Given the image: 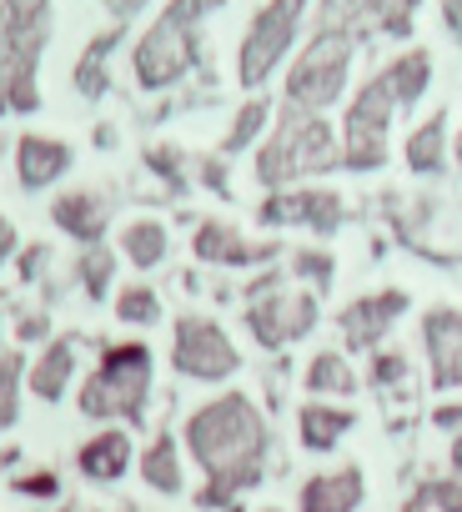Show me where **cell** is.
Here are the masks:
<instances>
[{
    "label": "cell",
    "instance_id": "21",
    "mask_svg": "<svg viewBox=\"0 0 462 512\" xmlns=\"http://www.w3.org/2000/svg\"><path fill=\"white\" fill-rule=\"evenodd\" d=\"M71 372H76V337H56L31 367V392L41 402H61L71 387Z\"/></svg>",
    "mask_w": 462,
    "mask_h": 512
},
{
    "label": "cell",
    "instance_id": "13",
    "mask_svg": "<svg viewBox=\"0 0 462 512\" xmlns=\"http://www.w3.org/2000/svg\"><path fill=\"white\" fill-rule=\"evenodd\" d=\"M191 251L201 256V262H211V267H257V262H272L282 246L277 241H247L237 226H226V221H201L196 236H191Z\"/></svg>",
    "mask_w": 462,
    "mask_h": 512
},
{
    "label": "cell",
    "instance_id": "7",
    "mask_svg": "<svg viewBox=\"0 0 462 512\" xmlns=\"http://www.w3.org/2000/svg\"><path fill=\"white\" fill-rule=\"evenodd\" d=\"M392 116H397V101H392L387 81L372 76V81L352 96L347 121H342V166H347V171H377V166L387 161Z\"/></svg>",
    "mask_w": 462,
    "mask_h": 512
},
{
    "label": "cell",
    "instance_id": "27",
    "mask_svg": "<svg viewBox=\"0 0 462 512\" xmlns=\"http://www.w3.org/2000/svg\"><path fill=\"white\" fill-rule=\"evenodd\" d=\"M267 116H272V106H267L262 96H252V101L237 111V121H231V131H226V141H221V156H237V151H247V146L262 136Z\"/></svg>",
    "mask_w": 462,
    "mask_h": 512
},
{
    "label": "cell",
    "instance_id": "26",
    "mask_svg": "<svg viewBox=\"0 0 462 512\" xmlns=\"http://www.w3.org/2000/svg\"><path fill=\"white\" fill-rule=\"evenodd\" d=\"M121 41V31H106L101 41H91L86 46V56H81V66H76V91L81 96H106V56H111V46Z\"/></svg>",
    "mask_w": 462,
    "mask_h": 512
},
{
    "label": "cell",
    "instance_id": "33",
    "mask_svg": "<svg viewBox=\"0 0 462 512\" xmlns=\"http://www.w3.org/2000/svg\"><path fill=\"white\" fill-rule=\"evenodd\" d=\"M146 166H151L156 176H166L171 191L186 186V176H181V151H171V146H151V151H146Z\"/></svg>",
    "mask_w": 462,
    "mask_h": 512
},
{
    "label": "cell",
    "instance_id": "34",
    "mask_svg": "<svg viewBox=\"0 0 462 512\" xmlns=\"http://www.w3.org/2000/svg\"><path fill=\"white\" fill-rule=\"evenodd\" d=\"M16 492H21V497H56V492H61V477H56L51 467H41V472L16 477Z\"/></svg>",
    "mask_w": 462,
    "mask_h": 512
},
{
    "label": "cell",
    "instance_id": "15",
    "mask_svg": "<svg viewBox=\"0 0 462 512\" xmlns=\"http://www.w3.org/2000/svg\"><path fill=\"white\" fill-rule=\"evenodd\" d=\"M66 171H71V146L66 141H56V136H21L16 141V176H21L26 191L56 186Z\"/></svg>",
    "mask_w": 462,
    "mask_h": 512
},
{
    "label": "cell",
    "instance_id": "8",
    "mask_svg": "<svg viewBox=\"0 0 462 512\" xmlns=\"http://www.w3.org/2000/svg\"><path fill=\"white\" fill-rule=\"evenodd\" d=\"M171 367L191 382H226L242 372V352L211 317H176L171 332Z\"/></svg>",
    "mask_w": 462,
    "mask_h": 512
},
{
    "label": "cell",
    "instance_id": "35",
    "mask_svg": "<svg viewBox=\"0 0 462 512\" xmlns=\"http://www.w3.org/2000/svg\"><path fill=\"white\" fill-rule=\"evenodd\" d=\"M46 262H51V246H26L21 251V282H36L46 272Z\"/></svg>",
    "mask_w": 462,
    "mask_h": 512
},
{
    "label": "cell",
    "instance_id": "39",
    "mask_svg": "<svg viewBox=\"0 0 462 512\" xmlns=\"http://www.w3.org/2000/svg\"><path fill=\"white\" fill-rule=\"evenodd\" d=\"M201 181L216 186V191H226V166H221V161H206V166H201Z\"/></svg>",
    "mask_w": 462,
    "mask_h": 512
},
{
    "label": "cell",
    "instance_id": "23",
    "mask_svg": "<svg viewBox=\"0 0 462 512\" xmlns=\"http://www.w3.org/2000/svg\"><path fill=\"white\" fill-rule=\"evenodd\" d=\"M302 382H307L312 397H352L357 392V372H352V362L342 352H317L307 362V377Z\"/></svg>",
    "mask_w": 462,
    "mask_h": 512
},
{
    "label": "cell",
    "instance_id": "25",
    "mask_svg": "<svg viewBox=\"0 0 462 512\" xmlns=\"http://www.w3.org/2000/svg\"><path fill=\"white\" fill-rule=\"evenodd\" d=\"M76 277H81V287H86L91 302H106V297H111V277H116V251L101 246V241L86 246L81 262H76Z\"/></svg>",
    "mask_w": 462,
    "mask_h": 512
},
{
    "label": "cell",
    "instance_id": "19",
    "mask_svg": "<svg viewBox=\"0 0 462 512\" xmlns=\"http://www.w3.org/2000/svg\"><path fill=\"white\" fill-rule=\"evenodd\" d=\"M352 427H357V412L352 407H337V402H307L297 412V437H302L307 452H332Z\"/></svg>",
    "mask_w": 462,
    "mask_h": 512
},
{
    "label": "cell",
    "instance_id": "12",
    "mask_svg": "<svg viewBox=\"0 0 462 512\" xmlns=\"http://www.w3.org/2000/svg\"><path fill=\"white\" fill-rule=\"evenodd\" d=\"M422 347H427V362H432V387L437 392L462 387V312L457 307H427Z\"/></svg>",
    "mask_w": 462,
    "mask_h": 512
},
{
    "label": "cell",
    "instance_id": "42",
    "mask_svg": "<svg viewBox=\"0 0 462 512\" xmlns=\"http://www.w3.org/2000/svg\"><path fill=\"white\" fill-rule=\"evenodd\" d=\"M226 512H247V507H242V502H231V507H226Z\"/></svg>",
    "mask_w": 462,
    "mask_h": 512
},
{
    "label": "cell",
    "instance_id": "11",
    "mask_svg": "<svg viewBox=\"0 0 462 512\" xmlns=\"http://www.w3.org/2000/svg\"><path fill=\"white\" fill-rule=\"evenodd\" d=\"M407 307H412V297H407L402 287H387V292L357 297V302L337 317V322H342L347 347H352V352H372V347L397 327V317H407Z\"/></svg>",
    "mask_w": 462,
    "mask_h": 512
},
{
    "label": "cell",
    "instance_id": "29",
    "mask_svg": "<svg viewBox=\"0 0 462 512\" xmlns=\"http://www.w3.org/2000/svg\"><path fill=\"white\" fill-rule=\"evenodd\" d=\"M422 0H377V31L382 36H412V16H417Z\"/></svg>",
    "mask_w": 462,
    "mask_h": 512
},
{
    "label": "cell",
    "instance_id": "3",
    "mask_svg": "<svg viewBox=\"0 0 462 512\" xmlns=\"http://www.w3.org/2000/svg\"><path fill=\"white\" fill-rule=\"evenodd\" d=\"M216 6H221V0H171L166 16L131 51V71H136V86L141 91H166V86H176L196 66V56H201L196 26Z\"/></svg>",
    "mask_w": 462,
    "mask_h": 512
},
{
    "label": "cell",
    "instance_id": "37",
    "mask_svg": "<svg viewBox=\"0 0 462 512\" xmlns=\"http://www.w3.org/2000/svg\"><path fill=\"white\" fill-rule=\"evenodd\" d=\"M442 26L447 36H462V0H442Z\"/></svg>",
    "mask_w": 462,
    "mask_h": 512
},
{
    "label": "cell",
    "instance_id": "44",
    "mask_svg": "<svg viewBox=\"0 0 462 512\" xmlns=\"http://www.w3.org/2000/svg\"><path fill=\"white\" fill-rule=\"evenodd\" d=\"M267 512H282V507H267Z\"/></svg>",
    "mask_w": 462,
    "mask_h": 512
},
{
    "label": "cell",
    "instance_id": "24",
    "mask_svg": "<svg viewBox=\"0 0 462 512\" xmlns=\"http://www.w3.org/2000/svg\"><path fill=\"white\" fill-rule=\"evenodd\" d=\"M141 477H146V487L161 492V497H176V492H181V452H176V437L161 432V437L141 452Z\"/></svg>",
    "mask_w": 462,
    "mask_h": 512
},
{
    "label": "cell",
    "instance_id": "2",
    "mask_svg": "<svg viewBox=\"0 0 462 512\" xmlns=\"http://www.w3.org/2000/svg\"><path fill=\"white\" fill-rule=\"evenodd\" d=\"M332 166H342V141H337V131H332L322 116L292 111V106L282 111L272 141L257 151V181H262L267 191H287V186H297V181H307V176H322V171H332Z\"/></svg>",
    "mask_w": 462,
    "mask_h": 512
},
{
    "label": "cell",
    "instance_id": "5",
    "mask_svg": "<svg viewBox=\"0 0 462 512\" xmlns=\"http://www.w3.org/2000/svg\"><path fill=\"white\" fill-rule=\"evenodd\" d=\"M352 51H357L352 36L317 31V36L307 41V51L297 56L292 76H287V106H292V111H312V116H322L327 106H337V96L347 91Z\"/></svg>",
    "mask_w": 462,
    "mask_h": 512
},
{
    "label": "cell",
    "instance_id": "20",
    "mask_svg": "<svg viewBox=\"0 0 462 512\" xmlns=\"http://www.w3.org/2000/svg\"><path fill=\"white\" fill-rule=\"evenodd\" d=\"M377 76L387 81L397 111H412V106L427 96V86H432V56H427L422 46H417V51H402V56H397L392 66H382Z\"/></svg>",
    "mask_w": 462,
    "mask_h": 512
},
{
    "label": "cell",
    "instance_id": "38",
    "mask_svg": "<svg viewBox=\"0 0 462 512\" xmlns=\"http://www.w3.org/2000/svg\"><path fill=\"white\" fill-rule=\"evenodd\" d=\"M11 256H16V226H11L6 216H0V267H6Z\"/></svg>",
    "mask_w": 462,
    "mask_h": 512
},
{
    "label": "cell",
    "instance_id": "14",
    "mask_svg": "<svg viewBox=\"0 0 462 512\" xmlns=\"http://www.w3.org/2000/svg\"><path fill=\"white\" fill-rule=\"evenodd\" d=\"M362 497H367V477H362L357 462H347V467H337V472L307 477L297 507H302V512H357Z\"/></svg>",
    "mask_w": 462,
    "mask_h": 512
},
{
    "label": "cell",
    "instance_id": "18",
    "mask_svg": "<svg viewBox=\"0 0 462 512\" xmlns=\"http://www.w3.org/2000/svg\"><path fill=\"white\" fill-rule=\"evenodd\" d=\"M402 156H407V171H412V176H442V171H447V156H452V141H447V111H432L422 126H412Z\"/></svg>",
    "mask_w": 462,
    "mask_h": 512
},
{
    "label": "cell",
    "instance_id": "22",
    "mask_svg": "<svg viewBox=\"0 0 462 512\" xmlns=\"http://www.w3.org/2000/svg\"><path fill=\"white\" fill-rule=\"evenodd\" d=\"M166 246H171V236H166V226L156 216H136V221L121 226V256H126L136 272L161 267L166 262Z\"/></svg>",
    "mask_w": 462,
    "mask_h": 512
},
{
    "label": "cell",
    "instance_id": "40",
    "mask_svg": "<svg viewBox=\"0 0 462 512\" xmlns=\"http://www.w3.org/2000/svg\"><path fill=\"white\" fill-rule=\"evenodd\" d=\"M432 422H437V427H462V407H437Z\"/></svg>",
    "mask_w": 462,
    "mask_h": 512
},
{
    "label": "cell",
    "instance_id": "10",
    "mask_svg": "<svg viewBox=\"0 0 462 512\" xmlns=\"http://www.w3.org/2000/svg\"><path fill=\"white\" fill-rule=\"evenodd\" d=\"M342 196L332 186H287V191H272L262 206H257V221L262 226H307L317 236H332L342 226Z\"/></svg>",
    "mask_w": 462,
    "mask_h": 512
},
{
    "label": "cell",
    "instance_id": "28",
    "mask_svg": "<svg viewBox=\"0 0 462 512\" xmlns=\"http://www.w3.org/2000/svg\"><path fill=\"white\" fill-rule=\"evenodd\" d=\"M116 317L131 322V327H151V322H161V297L146 282H131V287L116 292Z\"/></svg>",
    "mask_w": 462,
    "mask_h": 512
},
{
    "label": "cell",
    "instance_id": "6",
    "mask_svg": "<svg viewBox=\"0 0 462 512\" xmlns=\"http://www.w3.org/2000/svg\"><path fill=\"white\" fill-rule=\"evenodd\" d=\"M302 16H307V0H267V6L252 16V26L242 36V51H237V81L247 91L267 86V76L282 66V56L297 41Z\"/></svg>",
    "mask_w": 462,
    "mask_h": 512
},
{
    "label": "cell",
    "instance_id": "36",
    "mask_svg": "<svg viewBox=\"0 0 462 512\" xmlns=\"http://www.w3.org/2000/svg\"><path fill=\"white\" fill-rule=\"evenodd\" d=\"M46 332H51V317H46V312H26V317L16 322V337H21V342H41Z\"/></svg>",
    "mask_w": 462,
    "mask_h": 512
},
{
    "label": "cell",
    "instance_id": "32",
    "mask_svg": "<svg viewBox=\"0 0 462 512\" xmlns=\"http://www.w3.org/2000/svg\"><path fill=\"white\" fill-rule=\"evenodd\" d=\"M417 502H432L437 512H462V482H457V477H437V482L422 487Z\"/></svg>",
    "mask_w": 462,
    "mask_h": 512
},
{
    "label": "cell",
    "instance_id": "30",
    "mask_svg": "<svg viewBox=\"0 0 462 512\" xmlns=\"http://www.w3.org/2000/svg\"><path fill=\"white\" fill-rule=\"evenodd\" d=\"M407 372H412L407 352L387 347V352H377V357H372V367H367V382H372V387H402V382H407Z\"/></svg>",
    "mask_w": 462,
    "mask_h": 512
},
{
    "label": "cell",
    "instance_id": "43",
    "mask_svg": "<svg viewBox=\"0 0 462 512\" xmlns=\"http://www.w3.org/2000/svg\"><path fill=\"white\" fill-rule=\"evenodd\" d=\"M407 512H422V507H417V502H412V507H407Z\"/></svg>",
    "mask_w": 462,
    "mask_h": 512
},
{
    "label": "cell",
    "instance_id": "9",
    "mask_svg": "<svg viewBox=\"0 0 462 512\" xmlns=\"http://www.w3.org/2000/svg\"><path fill=\"white\" fill-rule=\"evenodd\" d=\"M312 327H317V297L312 292L277 287V292H262V297L247 302V332L267 352H282V347L302 342Z\"/></svg>",
    "mask_w": 462,
    "mask_h": 512
},
{
    "label": "cell",
    "instance_id": "1",
    "mask_svg": "<svg viewBox=\"0 0 462 512\" xmlns=\"http://www.w3.org/2000/svg\"><path fill=\"white\" fill-rule=\"evenodd\" d=\"M186 452L201 462L206 487L196 492V507H231L247 487L262 482L267 472V417L257 412V402L247 392H221L211 402H201L186 417Z\"/></svg>",
    "mask_w": 462,
    "mask_h": 512
},
{
    "label": "cell",
    "instance_id": "4",
    "mask_svg": "<svg viewBox=\"0 0 462 512\" xmlns=\"http://www.w3.org/2000/svg\"><path fill=\"white\" fill-rule=\"evenodd\" d=\"M151 397V347L146 342H116L101 352L96 372L81 387V412L96 422H141Z\"/></svg>",
    "mask_w": 462,
    "mask_h": 512
},
{
    "label": "cell",
    "instance_id": "17",
    "mask_svg": "<svg viewBox=\"0 0 462 512\" xmlns=\"http://www.w3.org/2000/svg\"><path fill=\"white\" fill-rule=\"evenodd\" d=\"M76 467H81V477H91V482H116V477H126V467H131V432H126V427H106V432L86 437V442L76 447Z\"/></svg>",
    "mask_w": 462,
    "mask_h": 512
},
{
    "label": "cell",
    "instance_id": "16",
    "mask_svg": "<svg viewBox=\"0 0 462 512\" xmlns=\"http://www.w3.org/2000/svg\"><path fill=\"white\" fill-rule=\"evenodd\" d=\"M51 221H56L66 236H76L81 246H96V241L106 236L111 201H106V196H96V191H66V196H56Z\"/></svg>",
    "mask_w": 462,
    "mask_h": 512
},
{
    "label": "cell",
    "instance_id": "41",
    "mask_svg": "<svg viewBox=\"0 0 462 512\" xmlns=\"http://www.w3.org/2000/svg\"><path fill=\"white\" fill-rule=\"evenodd\" d=\"M457 166H462V131H457Z\"/></svg>",
    "mask_w": 462,
    "mask_h": 512
},
{
    "label": "cell",
    "instance_id": "45",
    "mask_svg": "<svg viewBox=\"0 0 462 512\" xmlns=\"http://www.w3.org/2000/svg\"><path fill=\"white\" fill-rule=\"evenodd\" d=\"M61 512H76V507H61Z\"/></svg>",
    "mask_w": 462,
    "mask_h": 512
},
{
    "label": "cell",
    "instance_id": "31",
    "mask_svg": "<svg viewBox=\"0 0 462 512\" xmlns=\"http://www.w3.org/2000/svg\"><path fill=\"white\" fill-rule=\"evenodd\" d=\"M292 272H297V277H307V282H317V287L327 292V287H332V277H337V262H332V251L307 246V251H297V256H292Z\"/></svg>",
    "mask_w": 462,
    "mask_h": 512
}]
</instances>
